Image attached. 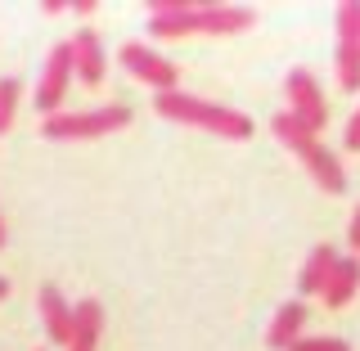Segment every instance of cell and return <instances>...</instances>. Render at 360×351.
I'll use <instances>...</instances> for the list:
<instances>
[{"label": "cell", "mask_w": 360, "mask_h": 351, "mask_svg": "<svg viewBox=\"0 0 360 351\" xmlns=\"http://www.w3.org/2000/svg\"><path fill=\"white\" fill-rule=\"evenodd\" d=\"M158 117H172L180 127H198V131H212L221 140H248L252 135V117L239 108H221V104H207L198 95H185V90H167V95L153 99Z\"/></svg>", "instance_id": "6da1fadb"}, {"label": "cell", "mask_w": 360, "mask_h": 351, "mask_svg": "<svg viewBox=\"0 0 360 351\" xmlns=\"http://www.w3.org/2000/svg\"><path fill=\"white\" fill-rule=\"evenodd\" d=\"M257 23L252 9L243 5H194L185 14H172V18H149V32L162 41H176V37H239Z\"/></svg>", "instance_id": "7a4b0ae2"}, {"label": "cell", "mask_w": 360, "mask_h": 351, "mask_svg": "<svg viewBox=\"0 0 360 351\" xmlns=\"http://www.w3.org/2000/svg\"><path fill=\"white\" fill-rule=\"evenodd\" d=\"M270 127H275L279 140H284L288 149L307 162V172L315 176V185H320L324 194H342V189H347V172H342V162H338V153L324 149V144L315 140V135L302 127L292 113H275V117H270Z\"/></svg>", "instance_id": "3957f363"}, {"label": "cell", "mask_w": 360, "mask_h": 351, "mask_svg": "<svg viewBox=\"0 0 360 351\" xmlns=\"http://www.w3.org/2000/svg\"><path fill=\"white\" fill-rule=\"evenodd\" d=\"M131 122L127 104H108V108H90V113H54V117L41 122L45 140H99V135H112Z\"/></svg>", "instance_id": "277c9868"}, {"label": "cell", "mask_w": 360, "mask_h": 351, "mask_svg": "<svg viewBox=\"0 0 360 351\" xmlns=\"http://www.w3.org/2000/svg\"><path fill=\"white\" fill-rule=\"evenodd\" d=\"M284 95H288V113L311 135H320L324 127H329V104H324V90H320V82H315L307 68H292V72L284 77Z\"/></svg>", "instance_id": "5b68a950"}, {"label": "cell", "mask_w": 360, "mask_h": 351, "mask_svg": "<svg viewBox=\"0 0 360 351\" xmlns=\"http://www.w3.org/2000/svg\"><path fill=\"white\" fill-rule=\"evenodd\" d=\"M338 82L342 90H360V0L338 5Z\"/></svg>", "instance_id": "8992f818"}, {"label": "cell", "mask_w": 360, "mask_h": 351, "mask_svg": "<svg viewBox=\"0 0 360 351\" xmlns=\"http://www.w3.org/2000/svg\"><path fill=\"white\" fill-rule=\"evenodd\" d=\"M72 77H77V68H72V41H63V45H54V50H50L45 72H41V82H37V113L54 117L59 104H63V95H68V86H72Z\"/></svg>", "instance_id": "52a82bcc"}, {"label": "cell", "mask_w": 360, "mask_h": 351, "mask_svg": "<svg viewBox=\"0 0 360 351\" xmlns=\"http://www.w3.org/2000/svg\"><path fill=\"white\" fill-rule=\"evenodd\" d=\"M122 68L135 77V82H144L149 90H158V95H167V90H176L180 82V68L172 59H162V54H153L149 45H122Z\"/></svg>", "instance_id": "ba28073f"}, {"label": "cell", "mask_w": 360, "mask_h": 351, "mask_svg": "<svg viewBox=\"0 0 360 351\" xmlns=\"http://www.w3.org/2000/svg\"><path fill=\"white\" fill-rule=\"evenodd\" d=\"M72 68H77V82H86V86L104 82L108 54H104V45H99L95 32H77L72 37Z\"/></svg>", "instance_id": "9c48e42d"}, {"label": "cell", "mask_w": 360, "mask_h": 351, "mask_svg": "<svg viewBox=\"0 0 360 351\" xmlns=\"http://www.w3.org/2000/svg\"><path fill=\"white\" fill-rule=\"evenodd\" d=\"M37 302H41V320H45V333H50V343L68 347V343H72V307H68V298H63L54 284H45Z\"/></svg>", "instance_id": "30bf717a"}, {"label": "cell", "mask_w": 360, "mask_h": 351, "mask_svg": "<svg viewBox=\"0 0 360 351\" xmlns=\"http://www.w3.org/2000/svg\"><path fill=\"white\" fill-rule=\"evenodd\" d=\"M99 333H104V307L95 298L72 307V343L68 351H99Z\"/></svg>", "instance_id": "8fae6325"}, {"label": "cell", "mask_w": 360, "mask_h": 351, "mask_svg": "<svg viewBox=\"0 0 360 351\" xmlns=\"http://www.w3.org/2000/svg\"><path fill=\"white\" fill-rule=\"evenodd\" d=\"M356 288H360V257H338V266H333V275H329L320 298H324V307L342 311L356 298Z\"/></svg>", "instance_id": "7c38bea8"}, {"label": "cell", "mask_w": 360, "mask_h": 351, "mask_svg": "<svg viewBox=\"0 0 360 351\" xmlns=\"http://www.w3.org/2000/svg\"><path fill=\"white\" fill-rule=\"evenodd\" d=\"M302 324H307V307H302V302L292 298V302H284V307L275 311V320H270V333H266V343L275 347V351H288L292 343H297Z\"/></svg>", "instance_id": "4fadbf2b"}, {"label": "cell", "mask_w": 360, "mask_h": 351, "mask_svg": "<svg viewBox=\"0 0 360 351\" xmlns=\"http://www.w3.org/2000/svg\"><path fill=\"white\" fill-rule=\"evenodd\" d=\"M333 266H338V253L329 243H315L311 257H307V270H302V279H297V288L307 293V298H320L324 284H329V275H333Z\"/></svg>", "instance_id": "5bb4252c"}, {"label": "cell", "mask_w": 360, "mask_h": 351, "mask_svg": "<svg viewBox=\"0 0 360 351\" xmlns=\"http://www.w3.org/2000/svg\"><path fill=\"white\" fill-rule=\"evenodd\" d=\"M18 95H22V82L18 77H5V82H0V135L9 131V122H14V113H18Z\"/></svg>", "instance_id": "9a60e30c"}, {"label": "cell", "mask_w": 360, "mask_h": 351, "mask_svg": "<svg viewBox=\"0 0 360 351\" xmlns=\"http://www.w3.org/2000/svg\"><path fill=\"white\" fill-rule=\"evenodd\" d=\"M288 351H352L342 338H297Z\"/></svg>", "instance_id": "2e32d148"}, {"label": "cell", "mask_w": 360, "mask_h": 351, "mask_svg": "<svg viewBox=\"0 0 360 351\" xmlns=\"http://www.w3.org/2000/svg\"><path fill=\"white\" fill-rule=\"evenodd\" d=\"M342 140H347V149H352V153H360V108L352 113V122H347V135H342Z\"/></svg>", "instance_id": "e0dca14e"}, {"label": "cell", "mask_w": 360, "mask_h": 351, "mask_svg": "<svg viewBox=\"0 0 360 351\" xmlns=\"http://www.w3.org/2000/svg\"><path fill=\"white\" fill-rule=\"evenodd\" d=\"M347 239H352V248L360 253V208H356V217H352V230H347Z\"/></svg>", "instance_id": "ac0fdd59"}, {"label": "cell", "mask_w": 360, "mask_h": 351, "mask_svg": "<svg viewBox=\"0 0 360 351\" xmlns=\"http://www.w3.org/2000/svg\"><path fill=\"white\" fill-rule=\"evenodd\" d=\"M41 9H45V14H63L68 0H41Z\"/></svg>", "instance_id": "d6986e66"}, {"label": "cell", "mask_w": 360, "mask_h": 351, "mask_svg": "<svg viewBox=\"0 0 360 351\" xmlns=\"http://www.w3.org/2000/svg\"><path fill=\"white\" fill-rule=\"evenodd\" d=\"M68 9H77V14H95L99 5H95V0H72V5H68Z\"/></svg>", "instance_id": "ffe728a7"}, {"label": "cell", "mask_w": 360, "mask_h": 351, "mask_svg": "<svg viewBox=\"0 0 360 351\" xmlns=\"http://www.w3.org/2000/svg\"><path fill=\"white\" fill-rule=\"evenodd\" d=\"M0 248H5V217H0Z\"/></svg>", "instance_id": "44dd1931"}, {"label": "cell", "mask_w": 360, "mask_h": 351, "mask_svg": "<svg viewBox=\"0 0 360 351\" xmlns=\"http://www.w3.org/2000/svg\"><path fill=\"white\" fill-rule=\"evenodd\" d=\"M5 293H9V279H0V298H5Z\"/></svg>", "instance_id": "7402d4cb"}]
</instances>
